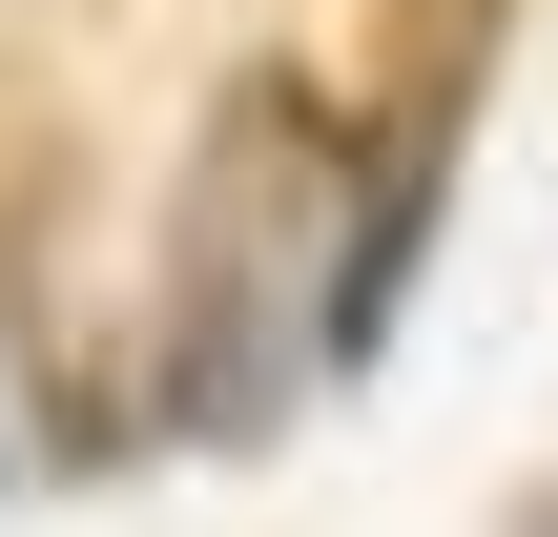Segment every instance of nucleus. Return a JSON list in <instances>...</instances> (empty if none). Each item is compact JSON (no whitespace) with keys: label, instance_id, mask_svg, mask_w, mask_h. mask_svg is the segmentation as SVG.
<instances>
[{"label":"nucleus","instance_id":"nucleus-1","mask_svg":"<svg viewBox=\"0 0 558 537\" xmlns=\"http://www.w3.org/2000/svg\"><path fill=\"white\" fill-rule=\"evenodd\" d=\"M311 373H352V145H331V103L248 83L207 124V186H186L166 414L186 435H269Z\"/></svg>","mask_w":558,"mask_h":537}]
</instances>
